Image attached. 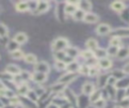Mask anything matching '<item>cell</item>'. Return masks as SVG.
<instances>
[{"label": "cell", "mask_w": 129, "mask_h": 108, "mask_svg": "<svg viewBox=\"0 0 129 108\" xmlns=\"http://www.w3.org/2000/svg\"><path fill=\"white\" fill-rule=\"evenodd\" d=\"M64 51H66V55H67L69 58H71L72 60L76 59V58L80 55L79 49H78L77 47H73V46H69V47H67V48L64 49Z\"/></svg>", "instance_id": "e0dca14e"}, {"label": "cell", "mask_w": 129, "mask_h": 108, "mask_svg": "<svg viewBox=\"0 0 129 108\" xmlns=\"http://www.w3.org/2000/svg\"><path fill=\"white\" fill-rule=\"evenodd\" d=\"M49 71H50V67L46 62H37L34 65V72L48 74Z\"/></svg>", "instance_id": "277c9868"}, {"label": "cell", "mask_w": 129, "mask_h": 108, "mask_svg": "<svg viewBox=\"0 0 129 108\" xmlns=\"http://www.w3.org/2000/svg\"><path fill=\"white\" fill-rule=\"evenodd\" d=\"M5 72L8 73V74H10L11 76L14 77V76H18V75H20L21 70H20V68L17 67L16 65H14V64H9V65L6 66V68H5Z\"/></svg>", "instance_id": "52a82bcc"}, {"label": "cell", "mask_w": 129, "mask_h": 108, "mask_svg": "<svg viewBox=\"0 0 129 108\" xmlns=\"http://www.w3.org/2000/svg\"><path fill=\"white\" fill-rule=\"evenodd\" d=\"M23 60L25 63L27 64H30V65H35L37 63V57L33 53H27V55H24L23 57Z\"/></svg>", "instance_id": "603a6c76"}, {"label": "cell", "mask_w": 129, "mask_h": 108, "mask_svg": "<svg viewBox=\"0 0 129 108\" xmlns=\"http://www.w3.org/2000/svg\"><path fill=\"white\" fill-rule=\"evenodd\" d=\"M101 98V89H96L91 95H90V102L94 103L95 101L99 100Z\"/></svg>", "instance_id": "4316f807"}, {"label": "cell", "mask_w": 129, "mask_h": 108, "mask_svg": "<svg viewBox=\"0 0 129 108\" xmlns=\"http://www.w3.org/2000/svg\"><path fill=\"white\" fill-rule=\"evenodd\" d=\"M59 108H73V105H71L70 102H67V103L62 104L61 106H59Z\"/></svg>", "instance_id": "b9f144b4"}, {"label": "cell", "mask_w": 129, "mask_h": 108, "mask_svg": "<svg viewBox=\"0 0 129 108\" xmlns=\"http://www.w3.org/2000/svg\"><path fill=\"white\" fill-rule=\"evenodd\" d=\"M69 44H70L69 40L66 37H57L53 40V42L51 44V49L53 52L64 50L67 47H69Z\"/></svg>", "instance_id": "6da1fadb"}, {"label": "cell", "mask_w": 129, "mask_h": 108, "mask_svg": "<svg viewBox=\"0 0 129 108\" xmlns=\"http://www.w3.org/2000/svg\"><path fill=\"white\" fill-rule=\"evenodd\" d=\"M46 108H59V106L56 105V104H54V103H50V104H48L46 106Z\"/></svg>", "instance_id": "ee69618b"}, {"label": "cell", "mask_w": 129, "mask_h": 108, "mask_svg": "<svg viewBox=\"0 0 129 108\" xmlns=\"http://www.w3.org/2000/svg\"><path fill=\"white\" fill-rule=\"evenodd\" d=\"M110 7H111V9H113L114 11L119 12V13L126 9V6H125L124 2H122V1H114L111 3Z\"/></svg>", "instance_id": "5bb4252c"}, {"label": "cell", "mask_w": 129, "mask_h": 108, "mask_svg": "<svg viewBox=\"0 0 129 108\" xmlns=\"http://www.w3.org/2000/svg\"><path fill=\"white\" fill-rule=\"evenodd\" d=\"M66 86H67V85H63V84L57 82V83L53 84L50 88H51V91H52V92H54V93H60V92H62V91L64 90Z\"/></svg>", "instance_id": "d4e9b609"}, {"label": "cell", "mask_w": 129, "mask_h": 108, "mask_svg": "<svg viewBox=\"0 0 129 108\" xmlns=\"http://www.w3.org/2000/svg\"><path fill=\"white\" fill-rule=\"evenodd\" d=\"M9 103H10V105L17 106V105H19V104H20V98L13 96L12 98H10V99H9Z\"/></svg>", "instance_id": "ab89813d"}, {"label": "cell", "mask_w": 129, "mask_h": 108, "mask_svg": "<svg viewBox=\"0 0 129 108\" xmlns=\"http://www.w3.org/2000/svg\"><path fill=\"white\" fill-rule=\"evenodd\" d=\"M85 12L84 11H82L81 9H77V11L73 14V18L75 19V20H77V21H82V20H84V17H85Z\"/></svg>", "instance_id": "83f0119b"}, {"label": "cell", "mask_w": 129, "mask_h": 108, "mask_svg": "<svg viewBox=\"0 0 129 108\" xmlns=\"http://www.w3.org/2000/svg\"><path fill=\"white\" fill-rule=\"evenodd\" d=\"M13 39H14L19 45H21V44H23V43H25V42L27 41V35H26L24 32H18V33L15 34V36L13 37Z\"/></svg>", "instance_id": "d6986e66"}, {"label": "cell", "mask_w": 129, "mask_h": 108, "mask_svg": "<svg viewBox=\"0 0 129 108\" xmlns=\"http://www.w3.org/2000/svg\"><path fill=\"white\" fill-rule=\"evenodd\" d=\"M77 78H78V74L77 73H69V72H67V73H64L63 75H61L58 78V81L57 82L58 83H61L63 85H68L69 83L75 81Z\"/></svg>", "instance_id": "7a4b0ae2"}, {"label": "cell", "mask_w": 129, "mask_h": 108, "mask_svg": "<svg viewBox=\"0 0 129 108\" xmlns=\"http://www.w3.org/2000/svg\"><path fill=\"white\" fill-rule=\"evenodd\" d=\"M120 44H121V39L118 38V37L112 36V38L110 39V45H111V46H117V47H120Z\"/></svg>", "instance_id": "f35d334b"}, {"label": "cell", "mask_w": 129, "mask_h": 108, "mask_svg": "<svg viewBox=\"0 0 129 108\" xmlns=\"http://www.w3.org/2000/svg\"><path fill=\"white\" fill-rule=\"evenodd\" d=\"M96 32L99 35H106L111 33V27L107 23H101L96 27Z\"/></svg>", "instance_id": "8992f818"}, {"label": "cell", "mask_w": 129, "mask_h": 108, "mask_svg": "<svg viewBox=\"0 0 129 108\" xmlns=\"http://www.w3.org/2000/svg\"><path fill=\"white\" fill-rule=\"evenodd\" d=\"M98 75H100V68H99L97 65L90 67V70H89V76H91V77H95V76H98Z\"/></svg>", "instance_id": "d6a6232c"}, {"label": "cell", "mask_w": 129, "mask_h": 108, "mask_svg": "<svg viewBox=\"0 0 129 108\" xmlns=\"http://www.w3.org/2000/svg\"><path fill=\"white\" fill-rule=\"evenodd\" d=\"M7 35H8V29H7L6 25H4L3 23L0 22V38L6 37Z\"/></svg>", "instance_id": "74e56055"}, {"label": "cell", "mask_w": 129, "mask_h": 108, "mask_svg": "<svg viewBox=\"0 0 129 108\" xmlns=\"http://www.w3.org/2000/svg\"><path fill=\"white\" fill-rule=\"evenodd\" d=\"M28 91H29V88H28V86L25 83H23V84H21V85L18 86V93L21 96H23V97L26 96L27 93H28Z\"/></svg>", "instance_id": "f546056e"}, {"label": "cell", "mask_w": 129, "mask_h": 108, "mask_svg": "<svg viewBox=\"0 0 129 108\" xmlns=\"http://www.w3.org/2000/svg\"><path fill=\"white\" fill-rule=\"evenodd\" d=\"M94 57L97 59V60H101V59H105V58H107V50L105 49V48H100V47H98L94 52Z\"/></svg>", "instance_id": "44dd1931"}, {"label": "cell", "mask_w": 129, "mask_h": 108, "mask_svg": "<svg viewBox=\"0 0 129 108\" xmlns=\"http://www.w3.org/2000/svg\"><path fill=\"white\" fill-rule=\"evenodd\" d=\"M81 57L85 60V61H88V60H90V59H92V58H94V53H93V51H91V50H85V51H82L81 52Z\"/></svg>", "instance_id": "d590c367"}, {"label": "cell", "mask_w": 129, "mask_h": 108, "mask_svg": "<svg viewBox=\"0 0 129 108\" xmlns=\"http://www.w3.org/2000/svg\"><path fill=\"white\" fill-rule=\"evenodd\" d=\"M66 67H67V64L62 61H55L54 62V68L57 71H63V70H66Z\"/></svg>", "instance_id": "e575fe53"}, {"label": "cell", "mask_w": 129, "mask_h": 108, "mask_svg": "<svg viewBox=\"0 0 129 108\" xmlns=\"http://www.w3.org/2000/svg\"><path fill=\"white\" fill-rule=\"evenodd\" d=\"M10 56H11V58H13V59L20 60V59H23L24 53H23V51H22L20 48H18V49H16V50L10 52Z\"/></svg>", "instance_id": "1f68e13d"}, {"label": "cell", "mask_w": 129, "mask_h": 108, "mask_svg": "<svg viewBox=\"0 0 129 108\" xmlns=\"http://www.w3.org/2000/svg\"><path fill=\"white\" fill-rule=\"evenodd\" d=\"M105 106H106V99L103 97H101L99 100H97L93 103L94 108H105Z\"/></svg>", "instance_id": "4dcf8cb0"}, {"label": "cell", "mask_w": 129, "mask_h": 108, "mask_svg": "<svg viewBox=\"0 0 129 108\" xmlns=\"http://www.w3.org/2000/svg\"><path fill=\"white\" fill-rule=\"evenodd\" d=\"M86 23H96L99 21V16L96 14V13H93V12H88L85 14V17H84V20Z\"/></svg>", "instance_id": "8fae6325"}, {"label": "cell", "mask_w": 129, "mask_h": 108, "mask_svg": "<svg viewBox=\"0 0 129 108\" xmlns=\"http://www.w3.org/2000/svg\"><path fill=\"white\" fill-rule=\"evenodd\" d=\"M49 8V2L47 1H37V6L35 8V10L32 12L35 15H39L42 14L44 12H46Z\"/></svg>", "instance_id": "3957f363"}, {"label": "cell", "mask_w": 129, "mask_h": 108, "mask_svg": "<svg viewBox=\"0 0 129 108\" xmlns=\"http://www.w3.org/2000/svg\"><path fill=\"white\" fill-rule=\"evenodd\" d=\"M79 2H66V6L63 7L64 15H73L78 9Z\"/></svg>", "instance_id": "5b68a950"}, {"label": "cell", "mask_w": 129, "mask_h": 108, "mask_svg": "<svg viewBox=\"0 0 129 108\" xmlns=\"http://www.w3.org/2000/svg\"><path fill=\"white\" fill-rule=\"evenodd\" d=\"M116 58H118L119 60H125V59L129 58V46L119 47V50L116 55Z\"/></svg>", "instance_id": "9a60e30c"}, {"label": "cell", "mask_w": 129, "mask_h": 108, "mask_svg": "<svg viewBox=\"0 0 129 108\" xmlns=\"http://www.w3.org/2000/svg\"><path fill=\"white\" fill-rule=\"evenodd\" d=\"M109 74H100L99 79H98V84H99V89H102L107 86V80L109 78Z\"/></svg>", "instance_id": "ffe728a7"}, {"label": "cell", "mask_w": 129, "mask_h": 108, "mask_svg": "<svg viewBox=\"0 0 129 108\" xmlns=\"http://www.w3.org/2000/svg\"><path fill=\"white\" fill-rule=\"evenodd\" d=\"M107 50V55L108 56H110V57H116V55H117V52H118V50H119V47H117V46H109L108 47V49H106Z\"/></svg>", "instance_id": "836d02e7"}, {"label": "cell", "mask_w": 129, "mask_h": 108, "mask_svg": "<svg viewBox=\"0 0 129 108\" xmlns=\"http://www.w3.org/2000/svg\"><path fill=\"white\" fill-rule=\"evenodd\" d=\"M80 64L77 61H72L70 63L67 64L66 70L69 73H79V69H80Z\"/></svg>", "instance_id": "30bf717a"}, {"label": "cell", "mask_w": 129, "mask_h": 108, "mask_svg": "<svg viewBox=\"0 0 129 108\" xmlns=\"http://www.w3.org/2000/svg\"><path fill=\"white\" fill-rule=\"evenodd\" d=\"M19 46H20V45H19L14 39H10V40H8V42H7V44H6V48H7L10 52H12V51L18 49Z\"/></svg>", "instance_id": "cb8c5ba5"}, {"label": "cell", "mask_w": 129, "mask_h": 108, "mask_svg": "<svg viewBox=\"0 0 129 108\" xmlns=\"http://www.w3.org/2000/svg\"><path fill=\"white\" fill-rule=\"evenodd\" d=\"M97 66H98L100 69L108 70V69H110V68L112 67V61H111V60H109L108 58L101 59V60H98Z\"/></svg>", "instance_id": "7c38bea8"}, {"label": "cell", "mask_w": 129, "mask_h": 108, "mask_svg": "<svg viewBox=\"0 0 129 108\" xmlns=\"http://www.w3.org/2000/svg\"><path fill=\"white\" fill-rule=\"evenodd\" d=\"M78 8L81 9L82 11H84L85 13H88V12H90L91 9H92V3H91L90 1H87V0L79 1Z\"/></svg>", "instance_id": "4fadbf2b"}, {"label": "cell", "mask_w": 129, "mask_h": 108, "mask_svg": "<svg viewBox=\"0 0 129 108\" xmlns=\"http://www.w3.org/2000/svg\"><path fill=\"white\" fill-rule=\"evenodd\" d=\"M123 71H124V73H125V74H129V63H128V64H126V65L124 66Z\"/></svg>", "instance_id": "7bdbcfd3"}, {"label": "cell", "mask_w": 129, "mask_h": 108, "mask_svg": "<svg viewBox=\"0 0 129 108\" xmlns=\"http://www.w3.org/2000/svg\"><path fill=\"white\" fill-rule=\"evenodd\" d=\"M114 108H123V107H121V106H120V105H119V106H115V107H114Z\"/></svg>", "instance_id": "f6af8a7d"}, {"label": "cell", "mask_w": 129, "mask_h": 108, "mask_svg": "<svg viewBox=\"0 0 129 108\" xmlns=\"http://www.w3.org/2000/svg\"><path fill=\"white\" fill-rule=\"evenodd\" d=\"M82 90H83V93H84V94H86V95H91V94L96 90V88H95V85H94L93 83H91V82H86V83L83 85Z\"/></svg>", "instance_id": "2e32d148"}, {"label": "cell", "mask_w": 129, "mask_h": 108, "mask_svg": "<svg viewBox=\"0 0 129 108\" xmlns=\"http://www.w3.org/2000/svg\"><path fill=\"white\" fill-rule=\"evenodd\" d=\"M46 78H47V74L44 73L34 72L33 74H31V80L34 81L35 83H43L46 81Z\"/></svg>", "instance_id": "ba28073f"}, {"label": "cell", "mask_w": 129, "mask_h": 108, "mask_svg": "<svg viewBox=\"0 0 129 108\" xmlns=\"http://www.w3.org/2000/svg\"><path fill=\"white\" fill-rule=\"evenodd\" d=\"M68 56L66 55V51L64 50H60V51H55L54 52V59L55 61H62L66 63V60H67Z\"/></svg>", "instance_id": "f1b7e54d"}, {"label": "cell", "mask_w": 129, "mask_h": 108, "mask_svg": "<svg viewBox=\"0 0 129 108\" xmlns=\"http://www.w3.org/2000/svg\"><path fill=\"white\" fill-rule=\"evenodd\" d=\"M37 6V1H29L28 2V10H30L31 12H33L35 10Z\"/></svg>", "instance_id": "60d3db41"}, {"label": "cell", "mask_w": 129, "mask_h": 108, "mask_svg": "<svg viewBox=\"0 0 129 108\" xmlns=\"http://www.w3.org/2000/svg\"><path fill=\"white\" fill-rule=\"evenodd\" d=\"M15 9L18 12H25L28 10V2L26 1H20L15 4Z\"/></svg>", "instance_id": "7402d4cb"}, {"label": "cell", "mask_w": 129, "mask_h": 108, "mask_svg": "<svg viewBox=\"0 0 129 108\" xmlns=\"http://www.w3.org/2000/svg\"><path fill=\"white\" fill-rule=\"evenodd\" d=\"M111 76L114 77L117 81H119V80L125 78V77H126V74L124 73L123 70H115V71L112 72V75H111Z\"/></svg>", "instance_id": "484cf974"}, {"label": "cell", "mask_w": 129, "mask_h": 108, "mask_svg": "<svg viewBox=\"0 0 129 108\" xmlns=\"http://www.w3.org/2000/svg\"><path fill=\"white\" fill-rule=\"evenodd\" d=\"M89 70H90V67H89L88 65L84 64V65H81V66H80L79 73H80V74H82V75L87 76V75H89Z\"/></svg>", "instance_id": "8d00e7d4"}, {"label": "cell", "mask_w": 129, "mask_h": 108, "mask_svg": "<svg viewBox=\"0 0 129 108\" xmlns=\"http://www.w3.org/2000/svg\"><path fill=\"white\" fill-rule=\"evenodd\" d=\"M113 36L118 37L121 39V37H129V28H117L113 32H111Z\"/></svg>", "instance_id": "9c48e42d"}, {"label": "cell", "mask_w": 129, "mask_h": 108, "mask_svg": "<svg viewBox=\"0 0 129 108\" xmlns=\"http://www.w3.org/2000/svg\"><path fill=\"white\" fill-rule=\"evenodd\" d=\"M86 46H87L88 50H91V51L94 52L99 47V43H98V41L95 38H89L86 41Z\"/></svg>", "instance_id": "ac0fdd59"}]
</instances>
